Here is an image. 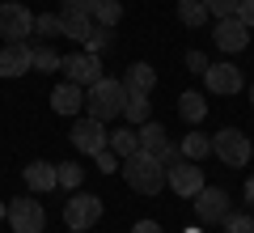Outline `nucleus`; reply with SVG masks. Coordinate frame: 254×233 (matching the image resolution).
Returning <instances> with one entry per match:
<instances>
[{
  "label": "nucleus",
  "instance_id": "f257e3e1",
  "mask_svg": "<svg viewBox=\"0 0 254 233\" xmlns=\"http://www.w3.org/2000/svg\"><path fill=\"white\" fill-rule=\"evenodd\" d=\"M123 102H127L123 81H115V77H102V81H93L89 89H85V115L98 119V123H110L115 115H123Z\"/></svg>",
  "mask_w": 254,
  "mask_h": 233
},
{
  "label": "nucleus",
  "instance_id": "f03ea898",
  "mask_svg": "<svg viewBox=\"0 0 254 233\" xmlns=\"http://www.w3.org/2000/svg\"><path fill=\"white\" fill-rule=\"evenodd\" d=\"M165 161L161 157H148V153H131L123 161V178L131 191H140V195H157V191L165 187Z\"/></svg>",
  "mask_w": 254,
  "mask_h": 233
},
{
  "label": "nucleus",
  "instance_id": "7ed1b4c3",
  "mask_svg": "<svg viewBox=\"0 0 254 233\" xmlns=\"http://www.w3.org/2000/svg\"><path fill=\"white\" fill-rule=\"evenodd\" d=\"M30 34H34V13L21 0H4L0 4V38L4 43H30Z\"/></svg>",
  "mask_w": 254,
  "mask_h": 233
},
{
  "label": "nucleus",
  "instance_id": "20e7f679",
  "mask_svg": "<svg viewBox=\"0 0 254 233\" xmlns=\"http://www.w3.org/2000/svg\"><path fill=\"white\" fill-rule=\"evenodd\" d=\"M212 153H216L229 170H237V165L250 161V136L237 132V127H220V132L212 136Z\"/></svg>",
  "mask_w": 254,
  "mask_h": 233
},
{
  "label": "nucleus",
  "instance_id": "39448f33",
  "mask_svg": "<svg viewBox=\"0 0 254 233\" xmlns=\"http://www.w3.org/2000/svg\"><path fill=\"white\" fill-rule=\"evenodd\" d=\"M136 132H140V153H148V157H161L165 170H170L174 161H182L178 144H170V132H165L161 123H153V119H148V123H140Z\"/></svg>",
  "mask_w": 254,
  "mask_h": 233
},
{
  "label": "nucleus",
  "instance_id": "423d86ee",
  "mask_svg": "<svg viewBox=\"0 0 254 233\" xmlns=\"http://www.w3.org/2000/svg\"><path fill=\"white\" fill-rule=\"evenodd\" d=\"M165 187H170L174 195H182V199H195L203 187H208V182H203L199 161H187V157H182V161L170 165V174H165Z\"/></svg>",
  "mask_w": 254,
  "mask_h": 233
},
{
  "label": "nucleus",
  "instance_id": "0eeeda50",
  "mask_svg": "<svg viewBox=\"0 0 254 233\" xmlns=\"http://www.w3.org/2000/svg\"><path fill=\"white\" fill-rule=\"evenodd\" d=\"M4 221L13 225V233H43V225H47V212H43V204L38 199H9V212H4Z\"/></svg>",
  "mask_w": 254,
  "mask_h": 233
},
{
  "label": "nucleus",
  "instance_id": "6e6552de",
  "mask_svg": "<svg viewBox=\"0 0 254 233\" xmlns=\"http://www.w3.org/2000/svg\"><path fill=\"white\" fill-rule=\"evenodd\" d=\"M60 72H64V81L89 89L93 81H102V60H98V55H89V51H72V55H64Z\"/></svg>",
  "mask_w": 254,
  "mask_h": 233
},
{
  "label": "nucleus",
  "instance_id": "1a4fd4ad",
  "mask_svg": "<svg viewBox=\"0 0 254 233\" xmlns=\"http://www.w3.org/2000/svg\"><path fill=\"white\" fill-rule=\"evenodd\" d=\"M68 136H72V149H76V153H89V157H98V153L110 144L106 123H98V119H89V115H85V119H76Z\"/></svg>",
  "mask_w": 254,
  "mask_h": 233
},
{
  "label": "nucleus",
  "instance_id": "9d476101",
  "mask_svg": "<svg viewBox=\"0 0 254 233\" xmlns=\"http://www.w3.org/2000/svg\"><path fill=\"white\" fill-rule=\"evenodd\" d=\"M98 221H102V199L98 195H81V191H76V195L64 204V225H68V229H93Z\"/></svg>",
  "mask_w": 254,
  "mask_h": 233
},
{
  "label": "nucleus",
  "instance_id": "9b49d317",
  "mask_svg": "<svg viewBox=\"0 0 254 233\" xmlns=\"http://www.w3.org/2000/svg\"><path fill=\"white\" fill-rule=\"evenodd\" d=\"M212 38H216V47L225 55H237V51H246V43H250V26H246L237 13H233V17H216Z\"/></svg>",
  "mask_w": 254,
  "mask_h": 233
},
{
  "label": "nucleus",
  "instance_id": "f8f14e48",
  "mask_svg": "<svg viewBox=\"0 0 254 233\" xmlns=\"http://www.w3.org/2000/svg\"><path fill=\"white\" fill-rule=\"evenodd\" d=\"M203 81H208V89L212 93H225V98H233L237 89H242V68H237V64H208V72H203Z\"/></svg>",
  "mask_w": 254,
  "mask_h": 233
},
{
  "label": "nucleus",
  "instance_id": "ddd939ff",
  "mask_svg": "<svg viewBox=\"0 0 254 233\" xmlns=\"http://www.w3.org/2000/svg\"><path fill=\"white\" fill-rule=\"evenodd\" d=\"M26 68H34V47L30 43H4V51H0V77H21Z\"/></svg>",
  "mask_w": 254,
  "mask_h": 233
},
{
  "label": "nucleus",
  "instance_id": "4468645a",
  "mask_svg": "<svg viewBox=\"0 0 254 233\" xmlns=\"http://www.w3.org/2000/svg\"><path fill=\"white\" fill-rule=\"evenodd\" d=\"M195 216H199V221H225L229 216V195L220 187H203L199 195H195Z\"/></svg>",
  "mask_w": 254,
  "mask_h": 233
},
{
  "label": "nucleus",
  "instance_id": "2eb2a0df",
  "mask_svg": "<svg viewBox=\"0 0 254 233\" xmlns=\"http://www.w3.org/2000/svg\"><path fill=\"white\" fill-rule=\"evenodd\" d=\"M81 106H85V89H81V85L64 81V85L51 89V110H55V115H76Z\"/></svg>",
  "mask_w": 254,
  "mask_h": 233
},
{
  "label": "nucleus",
  "instance_id": "dca6fc26",
  "mask_svg": "<svg viewBox=\"0 0 254 233\" xmlns=\"http://www.w3.org/2000/svg\"><path fill=\"white\" fill-rule=\"evenodd\" d=\"M21 178H26V187H30V191H38V195L60 187V174H55V165H51V161H30L26 170H21Z\"/></svg>",
  "mask_w": 254,
  "mask_h": 233
},
{
  "label": "nucleus",
  "instance_id": "f3484780",
  "mask_svg": "<svg viewBox=\"0 0 254 233\" xmlns=\"http://www.w3.org/2000/svg\"><path fill=\"white\" fill-rule=\"evenodd\" d=\"M153 85H157L153 64H131V68L123 72V89L127 93H153Z\"/></svg>",
  "mask_w": 254,
  "mask_h": 233
},
{
  "label": "nucleus",
  "instance_id": "a211bd4d",
  "mask_svg": "<svg viewBox=\"0 0 254 233\" xmlns=\"http://www.w3.org/2000/svg\"><path fill=\"white\" fill-rule=\"evenodd\" d=\"M110 153H115L119 161H127V157H131V153H140V132L131 123L127 127H119V132H110V144H106Z\"/></svg>",
  "mask_w": 254,
  "mask_h": 233
},
{
  "label": "nucleus",
  "instance_id": "6ab92c4d",
  "mask_svg": "<svg viewBox=\"0 0 254 233\" xmlns=\"http://www.w3.org/2000/svg\"><path fill=\"white\" fill-rule=\"evenodd\" d=\"M60 34L72 38V43H85L93 34V17H85V13H60Z\"/></svg>",
  "mask_w": 254,
  "mask_h": 233
},
{
  "label": "nucleus",
  "instance_id": "aec40b11",
  "mask_svg": "<svg viewBox=\"0 0 254 233\" xmlns=\"http://www.w3.org/2000/svg\"><path fill=\"white\" fill-rule=\"evenodd\" d=\"M178 153L187 157V161H203L212 153V136H203L199 127H190V136H182V144H178Z\"/></svg>",
  "mask_w": 254,
  "mask_h": 233
},
{
  "label": "nucleus",
  "instance_id": "412c9836",
  "mask_svg": "<svg viewBox=\"0 0 254 233\" xmlns=\"http://www.w3.org/2000/svg\"><path fill=\"white\" fill-rule=\"evenodd\" d=\"M208 4H203V0H178V21L187 30H199V26H208Z\"/></svg>",
  "mask_w": 254,
  "mask_h": 233
},
{
  "label": "nucleus",
  "instance_id": "4be33fe9",
  "mask_svg": "<svg viewBox=\"0 0 254 233\" xmlns=\"http://www.w3.org/2000/svg\"><path fill=\"white\" fill-rule=\"evenodd\" d=\"M123 115H127V123H131V127L148 123V119H153V102H148V93H127Z\"/></svg>",
  "mask_w": 254,
  "mask_h": 233
},
{
  "label": "nucleus",
  "instance_id": "5701e85b",
  "mask_svg": "<svg viewBox=\"0 0 254 233\" xmlns=\"http://www.w3.org/2000/svg\"><path fill=\"white\" fill-rule=\"evenodd\" d=\"M178 115L187 119L190 127H199V123H203V115H208V102H203V93H195V89L182 93V98H178Z\"/></svg>",
  "mask_w": 254,
  "mask_h": 233
},
{
  "label": "nucleus",
  "instance_id": "b1692460",
  "mask_svg": "<svg viewBox=\"0 0 254 233\" xmlns=\"http://www.w3.org/2000/svg\"><path fill=\"white\" fill-rule=\"evenodd\" d=\"M60 64H64V55L51 43H34V72H60Z\"/></svg>",
  "mask_w": 254,
  "mask_h": 233
},
{
  "label": "nucleus",
  "instance_id": "393cba45",
  "mask_svg": "<svg viewBox=\"0 0 254 233\" xmlns=\"http://www.w3.org/2000/svg\"><path fill=\"white\" fill-rule=\"evenodd\" d=\"M123 17V4H119V0H98V9H93V21H98V26H115V21Z\"/></svg>",
  "mask_w": 254,
  "mask_h": 233
},
{
  "label": "nucleus",
  "instance_id": "a878e982",
  "mask_svg": "<svg viewBox=\"0 0 254 233\" xmlns=\"http://www.w3.org/2000/svg\"><path fill=\"white\" fill-rule=\"evenodd\" d=\"M55 174H60V187H68V191H76L81 187V178H85V170L76 161H64V165H55Z\"/></svg>",
  "mask_w": 254,
  "mask_h": 233
},
{
  "label": "nucleus",
  "instance_id": "bb28decb",
  "mask_svg": "<svg viewBox=\"0 0 254 233\" xmlns=\"http://www.w3.org/2000/svg\"><path fill=\"white\" fill-rule=\"evenodd\" d=\"M34 34L55 38V34H60V13H38V17H34Z\"/></svg>",
  "mask_w": 254,
  "mask_h": 233
},
{
  "label": "nucleus",
  "instance_id": "cd10ccee",
  "mask_svg": "<svg viewBox=\"0 0 254 233\" xmlns=\"http://www.w3.org/2000/svg\"><path fill=\"white\" fill-rule=\"evenodd\" d=\"M225 229L229 233H254V216L250 212H229L225 216Z\"/></svg>",
  "mask_w": 254,
  "mask_h": 233
},
{
  "label": "nucleus",
  "instance_id": "c85d7f7f",
  "mask_svg": "<svg viewBox=\"0 0 254 233\" xmlns=\"http://www.w3.org/2000/svg\"><path fill=\"white\" fill-rule=\"evenodd\" d=\"M106 47H110V30H106V26H98L89 38H85V51H89V55H102Z\"/></svg>",
  "mask_w": 254,
  "mask_h": 233
},
{
  "label": "nucleus",
  "instance_id": "c756f323",
  "mask_svg": "<svg viewBox=\"0 0 254 233\" xmlns=\"http://www.w3.org/2000/svg\"><path fill=\"white\" fill-rule=\"evenodd\" d=\"M93 165H98V174H119V170H123V161H119L110 149H102L98 157H93Z\"/></svg>",
  "mask_w": 254,
  "mask_h": 233
},
{
  "label": "nucleus",
  "instance_id": "7c9ffc66",
  "mask_svg": "<svg viewBox=\"0 0 254 233\" xmlns=\"http://www.w3.org/2000/svg\"><path fill=\"white\" fill-rule=\"evenodd\" d=\"M203 4H208V13H212V17H233L242 0H203Z\"/></svg>",
  "mask_w": 254,
  "mask_h": 233
},
{
  "label": "nucleus",
  "instance_id": "2f4dec72",
  "mask_svg": "<svg viewBox=\"0 0 254 233\" xmlns=\"http://www.w3.org/2000/svg\"><path fill=\"white\" fill-rule=\"evenodd\" d=\"M93 9H98V0H64L60 13H85V17H93Z\"/></svg>",
  "mask_w": 254,
  "mask_h": 233
},
{
  "label": "nucleus",
  "instance_id": "473e14b6",
  "mask_svg": "<svg viewBox=\"0 0 254 233\" xmlns=\"http://www.w3.org/2000/svg\"><path fill=\"white\" fill-rule=\"evenodd\" d=\"M187 68H190V72H208V55L190 47V51H187Z\"/></svg>",
  "mask_w": 254,
  "mask_h": 233
},
{
  "label": "nucleus",
  "instance_id": "72a5a7b5",
  "mask_svg": "<svg viewBox=\"0 0 254 233\" xmlns=\"http://www.w3.org/2000/svg\"><path fill=\"white\" fill-rule=\"evenodd\" d=\"M237 17H242L246 26L254 30V0H242V4H237Z\"/></svg>",
  "mask_w": 254,
  "mask_h": 233
},
{
  "label": "nucleus",
  "instance_id": "f704fd0d",
  "mask_svg": "<svg viewBox=\"0 0 254 233\" xmlns=\"http://www.w3.org/2000/svg\"><path fill=\"white\" fill-rule=\"evenodd\" d=\"M131 233H165V229H161V221H136Z\"/></svg>",
  "mask_w": 254,
  "mask_h": 233
},
{
  "label": "nucleus",
  "instance_id": "c9c22d12",
  "mask_svg": "<svg viewBox=\"0 0 254 233\" xmlns=\"http://www.w3.org/2000/svg\"><path fill=\"white\" fill-rule=\"evenodd\" d=\"M246 204L254 208V174H250V178H246Z\"/></svg>",
  "mask_w": 254,
  "mask_h": 233
},
{
  "label": "nucleus",
  "instance_id": "e433bc0d",
  "mask_svg": "<svg viewBox=\"0 0 254 233\" xmlns=\"http://www.w3.org/2000/svg\"><path fill=\"white\" fill-rule=\"evenodd\" d=\"M4 212H9V204H0V216H4Z\"/></svg>",
  "mask_w": 254,
  "mask_h": 233
},
{
  "label": "nucleus",
  "instance_id": "4c0bfd02",
  "mask_svg": "<svg viewBox=\"0 0 254 233\" xmlns=\"http://www.w3.org/2000/svg\"><path fill=\"white\" fill-rule=\"evenodd\" d=\"M250 102H254V85H250Z\"/></svg>",
  "mask_w": 254,
  "mask_h": 233
},
{
  "label": "nucleus",
  "instance_id": "58836bf2",
  "mask_svg": "<svg viewBox=\"0 0 254 233\" xmlns=\"http://www.w3.org/2000/svg\"><path fill=\"white\" fill-rule=\"evenodd\" d=\"M187 233H199V229H187Z\"/></svg>",
  "mask_w": 254,
  "mask_h": 233
},
{
  "label": "nucleus",
  "instance_id": "ea45409f",
  "mask_svg": "<svg viewBox=\"0 0 254 233\" xmlns=\"http://www.w3.org/2000/svg\"><path fill=\"white\" fill-rule=\"evenodd\" d=\"M72 233H85V229H72Z\"/></svg>",
  "mask_w": 254,
  "mask_h": 233
}]
</instances>
